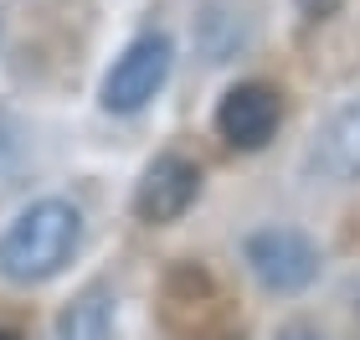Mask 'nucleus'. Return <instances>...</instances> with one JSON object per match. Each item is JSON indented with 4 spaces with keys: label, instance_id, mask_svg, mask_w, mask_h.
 <instances>
[{
    "label": "nucleus",
    "instance_id": "f257e3e1",
    "mask_svg": "<svg viewBox=\"0 0 360 340\" xmlns=\"http://www.w3.org/2000/svg\"><path fill=\"white\" fill-rule=\"evenodd\" d=\"M83 237V217L68 201H37L6 227L0 237V273L11 284H41L68 268Z\"/></svg>",
    "mask_w": 360,
    "mask_h": 340
},
{
    "label": "nucleus",
    "instance_id": "f03ea898",
    "mask_svg": "<svg viewBox=\"0 0 360 340\" xmlns=\"http://www.w3.org/2000/svg\"><path fill=\"white\" fill-rule=\"evenodd\" d=\"M170 57H175V46H170V37H160V31L129 42L124 57L113 62L108 77H103V108L108 113H139L160 88H165Z\"/></svg>",
    "mask_w": 360,
    "mask_h": 340
},
{
    "label": "nucleus",
    "instance_id": "7ed1b4c3",
    "mask_svg": "<svg viewBox=\"0 0 360 340\" xmlns=\"http://www.w3.org/2000/svg\"><path fill=\"white\" fill-rule=\"evenodd\" d=\"M242 253H248L252 279L263 289H273V294H299V289H309L319 279V248L304 232H293V227L252 232Z\"/></svg>",
    "mask_w": 360,
    "mask_h": 340
},
{
    "label": "nucleus",
    "instance_id": "20e7f679",
    "mask_svg": "<svg viewBox=\"0 0 360 340\" xmlns=\"http://www.w3.org/2000/svg\"><path fill=\"white\" fill-rule=\"evenodd\" d=\"M283 124V93L268 83H237L217 103V134L232 150H263Z\"/></svg>",
    "mask_w": 360,
    "mask_h": 340
},
{
    "label": "nucleus",
    "instance_id": "39448f33",
    "mask_svg": "<svg viewBox=\"0 0 360 340\" xmlns=\"http://www.w3.org/2000/svg\"><path fill=\"white\" fill-rule=\"evenodd\" d=\"M195 196H201V170L186 155H160L134 186V212H139V222L165 227L175 217H186Z\"/></svg>",
    "mask_w": 360,
    "mask_h": 340
},
{
    "label": "nucleus",
    "instance_id": "423d86ee",
    "mask_svg": "<svg viewBox=\"0 0 360 340\" xmlns=\"http://www.w3.org/2000/svg\"><path fill=\"white\" fill-rule=\"evenodd\" d=\"M309 165H314L324 181H360V99L345 103L319 129L314 150H309Z\"/></svg>",
    "mask_w": 360,
    "mask_h": 340
},
{
    "label": "nucleus",
    "instance_id": "0eeeda50",
    "mask_svg": "<svg viewBox=\"0 0 360 340\" xmlns=\"http://www.w3.org/2000/svg\"><path fill=\"white\" fill-rule=\"evenodd\" d=\"M108 330H113V294L103 284L83 289L68 304V315L57 320V340H108Z\"/></svg>",
    "mask_w": 360,
    "mask_h": 340
},
{
    "label": "nucleus",
    "instance_id": "6e6552de",
    "mask_svg": "<svg viewBox=\"0 0 360 340\" xmlns=\"http://www.w3.org/2000/svg\"><path fill=\"white\" fill-rule=\"evenodd\" d=\"M345 0H299V11L309 15V21H324V15H335Z\"/></svg>",
    "mask_w": 360,
    "mask_h": 340
},
{
    "label": "nucleus",
    "instance_id": "1a4fd4ad",
    "mask_svg": "<svg viewBox=\"0 0 360 340\" xmlns=\"http://www.w3.org/2000/svg\"><path fill=\"white\" fill-rule=\"evenodd\" d=\"M278 340H324V335H314V330H304V325H288Z\"/></svg>",
    "mask_w": 360,
    "mask_h": 340
},
{
    "label": "nucleus",
    "instance_id": "9d476101",
    "mask_svg": "<svg viewBox=\"0 0 360 340\" xmlns=\"http://www.w3.org/2000/svg\"><path fill=\"white\" fill-rule=\"evenodd\" d=\"M0 340H26L21 330H11V325H0Z\"/></svg>",
    "mask_w": 360,
    "mask_h": 340
}]
</instances>
